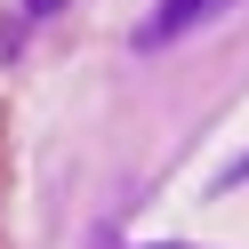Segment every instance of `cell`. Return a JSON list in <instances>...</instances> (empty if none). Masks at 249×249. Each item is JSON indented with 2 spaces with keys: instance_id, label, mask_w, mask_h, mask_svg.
Listing matches in <instances>:
<instances>
[{
  "instance_id": "6da1fadb",
  "label": "cell",
  "mask_w": 249,
  "mask_h": 249,
  "mask_svg": "<svg viewBox=\"0 0 249 249\" xmlns=\"http://www.w3.org/2000/svg\"><path fill=\"white\" fill-rule=\"evenodd\" d=\"M225 8H233V0H161V8H153V17L137 24V40H145V49H169V40H185L193 24L225 17Z\"/></svg>"
},
{
  "instance_id": "7a4b0ae2",
  "label": "cell",
  "mask_w": 249,
  "mask_h": 249,
  "mask_svg": "<svg viewBox=\"0 0 249 249\" xmlns=\"http://www.w3.org/2000/svg\"><path fill=\"white\" fill-rule=\"evenodd\" d=\"M56 8H65V0H33V17H56Z\"/></svg>"
}]
</instances>
